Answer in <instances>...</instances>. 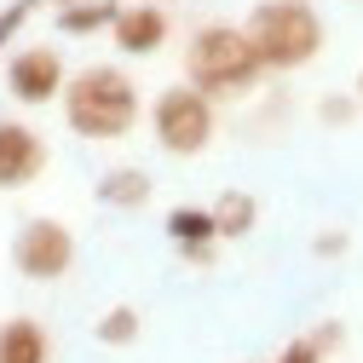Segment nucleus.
<instances>
[{
  "label": "nucleus",
  "mask_w": 363,
  "mask_h": 363,
  "mask_svg": "<svg viewBox=\"0 0 363 363\" xmlns=\"http://www.w3.org/2000/svg\"><path fill=\"white\" fill-rule=\"evenodd\" d=\"M64 121L75 139H93V145H110V139H127L139 127V86H133L127 69L116 64H86L64 81Z\"/></svg>",
  "instance_id": "obj_1"
},
{
  "label": "nucleus",
  "mask_w": 363,
  "mask_h": 363,
  "mask_svg": "<svg viewBox=\"0 0 363 363\" xmlns=\"http://www.w3.org/2000/svg\"><path fill=\"white\" fill-rule=\"evenodd\" d=\"M265 75H294L323 52V18L311 0H259L242 23Z\"/></svg>",
  "instance_id": "obj_2"
},
{
  "label": "nucleus",
  "mask_w": 363,
  "mask_h": 363,
  "mask_svg": "<svg viewBox=\"0 0 363 363\" xmlns=\"http://www.w3.org/2000/svg\"><path fill=\"white\" fill-rule=\"evenodd\" d=\"M259 58L248 47L242 23H202L191 29V47H185V86H196L202 99H248L259 86Z\"/></svg>",
  "instance_id": "obj_3"
},
{
  "label": "nucleus",
  "mask_w": 363,
  "mask_h": 363,
  "mask_svg": "<svg viewBox=\"0 0 363 363\" xmlns=\"http://www.w3.org/2000/svg\"><path fill=\"white\" fill-rule=\"evenodd\" d=\"M150 127H156V145L167 156H202L213 145V99H202L196 86H167L150 110Z\"/></svg>",
  "instance_id": "obj_4"
},
{
  "label": "nucleus",
  "mask_w": 363,
  "mask_h": 363,
  "mask_svg": "<svg viewBox=\"0 0 363 363\" xmlns=\"http://www.w3.org/2000/svg\"><path fill=\"white\" fill-rule=\"evenodd\" d=\"M12 265L23 271L29 283H58L69 277V265H75V231L64 219L52 213H35L18 225V237H12Z\"/></svg>",
  "instance_id": "obj_5"
},
{
  "label": "nucleus",
  "mask_w": 363,
  "mask_h": 363,
  "mask_svg": "<svg viewBox=\"0 0 363 363\" xmlns=\"http://www.w3.org/2000/svg\"><path fill=\"white\" fill-rule=\"evenodd\" d=\"M64 81H69V69H64L58 47H23L6 69V86L18 104H52L64 93Z\"/></svg>",
  "instance_id": "obj_6"
},
{
  "label": "nucleus",
  "mask_w": 363,
  "mask_h": 363,
  "mask_svg": "<svg viewBox=\"0 0 363 363\" xmlns=\"http://www.w3.org/2000/svg\"><path fill=\"white\" fill-rule=\"evenodd\" d=\"M47 173V139L29 121H0V191H23Z\"/></svg>",
  "instance_id": "obj_7"
},
{
  "label": "nucleus",
  "mask_w": 363,
  "mask_h": 363,
  "mask_svg": "<svg viewBox=\"0 0 363 363\" xmlns=\"http://www.w3.org/2000/svg\"><path fill=\"white\" fill-rule=\"evenodd\" d=\"M167 12L156 6V0H133V6H121V18L110 23V40L127 52V58H150L167 47Z\"/></svg>",
  "instance_id": "obj_8"
},
{
  "label": "nucleus",
  "mask_w": 363,
  "mask_h": 363,
  "mask_svg": "<svg viewBox=\"0 0 363 363\" xmlns=\"http://www.w3.org/2000/svg\"><path fill=\"white\" fill-rule=\"evenodd\" d=\"M167 242L185 254L191 265H213V248H219V231H213V213L208 208H191V202H179L173 213H167Z\"/></svg>",
  "instance_id": "obj_9"
},
{
  "label": "nucleus",
  "mask_w": 363,
  "mask_h": 363,
  "mask_svg": "<svg viewBox=\"0 0 363 363\" xmlns=\"http://www.w3.org/2000/svg\"><path fill=\"white\" fill-rule=\"evenodd\" d=\"M47 357H52V346L35 317H6L0 323V363H47Z\"/></svg>",
  "instance_id": "obj_10"
},
{
  "label": "nucleus",
  "mask_w": 363,
  "mask_h": 363,
  "mask_svg": "<svg viewBox=\"0 0 363 363\" xmlns=\"http://www.w3.org/2000/svg\"><path fill=\"white\" fill-rule=\"evenodd\" d=\"M150 173L145 167H110L104 179H99V202L104 208H121V213H133V208H145L150 202Z\"/></svg>",
  "instance_id": "obj_11"
},
{
  "label": "nucleus",
  "mask_w": 363,
  "mask_h": 363,
  "mask_svg": "<svg viewBox=\"0 0 363 363\" xmlns=\"http://www.w3.org/2000/svg\"><path fill=\"white\" fill-rule=\"evenodd\" d=\"M213 231H219V242H237V237H248L254 225H259V202L248 196V191H225L213 208Z\"/></svg>",
  "instance_id": "obj_12"
},
{
  "label": "nucleus",
  "mask_w": 363,
  "mask_h": 363,
  "mask_svg": "<svg viewBox=\"0 0 363 363\" xmlns=\"http://www.w3.org/2000/svg\"><path fill=\"white\" fill-rule=\"evenodd\" d=\"M121 18V0H69V6H58V29L64 35H99Z\"/></svg>",
  "instance_id": "obj_13"
},
{
  "label": "nucleus",
  "mask_w": 363,
  "mask_h": 363,
  "mask_svg": "<svg viewBox=\"0 0 363 363\" xmlns=\"http://www.w3.org/2000/svg\"><path fill=\"white\" fill-rule=\"evenodd\" d=\"M139 335H145L139 306H110V311L99 317V346H133Z\"/></svg>",
  "instance_id": "obj_14"
},
{
  "label": "nucleus",
  "mask_w": 363,
  "mask_h": 363,
  "mask_svg": "<svg viewBox=\"0 0 363 363\" xmlns=\"http://www.w3.org/2000/svg\"><path fill=\"white\" fill-rule=\"evenodd\" d=\"M29 18H35V0H12V6H0V47H12Z\"/></svg>",
  "instance_id": "obj_15"
},
{
  "label": "nucleus",
  "mask_w": 363,
  "mask_h": 363,
  "mask_svg": "<svg viewBox=\"0 0 363 363\" xmlns=\"http://www.w3.org/2000/svg\"><path fill=\"white\" fill-rule=\"evenodd\" d=\"M277 363H323V346H317L311 335H300V340H289L283 346V357Z\"/></svg>",
  "instance_id": "obj_16"
},
{
  "label": "nucleus",
  "mask_w": 363,
  "mask_h": 363,
  "mask_svg": "<svg viewBox=\"0 0 363 363\" xmlns=\"http://www.w3.org/2000/svg\"><path fill=\"white\" fill-rule=\"evenodd\" d=\"M317 116H323L329 127H346V121L357 116V99H340V93H335V99H323V104H317Z\"/></svg>",
  "instance_id": "obj_17"
},
{
  "label": "nucleus",
  "mask_w": 363,
  "mask_h": 363,
  "mask_svg": "<svg viewBox=\"0 0 363 363\" xmlns=\"http://www.w3.org/2000/svg\"><path fill=\"white\" fill-rule=\"evenodd\" d=\"M346 248H352V237H346V231H323V237L311 242V254H323V259H340Z\"/></svg>",
  "instance_id": "obj_18"
},
{
  "label": "nucleus",
  "mask_w": 363,
  "mask_h": 363,
  "mask_svg": "<svg viewBox=\"0 0 363 363\" xmlns=\"http://www.w3.org/2000/svg\"><path fill=\"white\" fill-rule=\"evenodd\" d=\"M357 110H363V69H357Z\"/></svg>",
  "instance_id": "obj_19"
},
{
  "label": "nucleus",
  "mask_w": 363,
  "mask_h": 363,
  "mask_svg": "<svg viewBox=\"0 0 363 363\" xmlns=\"http://www.w3.org/2000/svg\"><path fill=\"white\" fill-rule=\"evenodd\" d=\"M58 6H69V0H58Z\"/></svg>",
  "instance_id": "obj_20"
}]
</instances>
